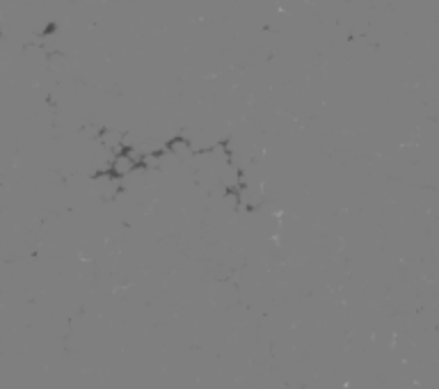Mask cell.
<instances>
[{
    "mask_svg": "<svg viewBox=\"0 0 439 389\" xmlns=\"http://www.w3.org/2000/svg\"><path fill=\"white\" fill-rule=\"evenodd\" d=\"M137 163H140V156H135L133 152H119L112 158L108 167V174L112 176V179H123V176H128L133 169L137 167Z\"/></svg>",
    "mask_w": 439,
    "mask_h": 389,
    "instance_id": "obj_1",
    "label": "cell"
},
{
    "mask_svg": "<svg viewBox=\"0 0 439 389\" xmlns=\"http://www.w3.org/2000/svg\"><path fill=\"white\" fill-rule=\"evenodd\" d=\"M167 152L176 158H188L190 156V140L185 138H174L167 142Z\"/></svg>",
    "mask_w": 439,
    "mask_h": 389,
    "instance_id": "obj_2",
    "label": "cell"
}]
</instances>
